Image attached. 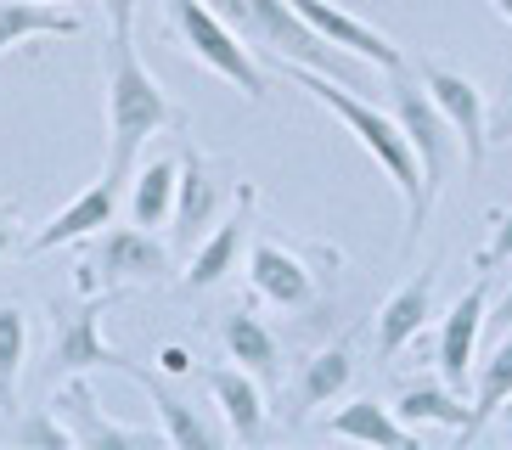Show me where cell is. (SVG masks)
Segmentation results:
<instances>
[{
  "mask_svg": "<svg viewBox=\"0 0 512 450\" xmlns=\"http://www.w3.org/2000/svg\"><path fill=\"white\" fill-rule=\"evenodd\" d=\"M17 248H23V225H17V203H6V197H0V265H6V259L17 254Z\"/></svg>",
  "mask_w": 512,
  "mask_h": 450,
  "instance_id": "cell-30",
  "label": "cell"
},
{
  "mask_svg": "<svg viewBox=\"0 0 512 450\" xmlns=\"http://www.w3.org/2000/svg\"><path fill=\"white\" fill-rule=\"evenodd\" d=\"M327 434L355 439V445H377V450H417V428H406V422L394 417V405L372 400V394L349 400L338 417H327Z\"/></svg>",
  "mask_w": 512,
  "mask_h": 450,
  "instance_id": "cell-21",
  "label": "cell"
},
{
  "mask_svg": "<svg viewBox=\"0 0 512 450\" xmlns=\"http://www.w3.org/2000/svg\"><path fill=\"white\" fill-rule=\"evenodd\" d=\"M467 411H473V405H462V389H451L445 377H439V383L417 377V383H406L400 400H394V417L406 422V428H451V434H462Z\"/></svg>",
  "mask_w": 512,
  "mask_h": 450,
  "instance_id": "cell-23",
  "label": "cell"
},
{
  "mask_svg": "<svg viewBox=\"0 0 512 450\" xmlns=\"http://www.w3.org/2000/svg\"><path fill=\"white\" fill-rule=\"evenodd\" d=\"M512 394V327H501V344L490 349V360H479V372H473V411H467V428L456 439H479L496 417V405Z\"/></svg>",
  "mask_w": 512,
  "mask_h": 450,
  "instance_id": "cell-24",
  "label": "cell"
},
{
  "mask_svg": "<svg viewBox=\"0 0 512 450\" xmlns=\"http://www.w3.org/2000/svg\"><path fill=\"white\" fill-rule=\"evenodd\" d=\"M85 29L68 6H46V0H0V57L17 51L23 40H74Z\"/></svg>",
  "mask_w": 512,
  "mask_h": 450,
  "instance_id": "cell-22",
  "label": "cell"
},
{
  "mask_svg": "<svg viewBox=\"0 0 512 450\" xmlns=\"http://www.w3.org/2000/svg\"><path fill=\"white\" fill-rule=\"evenodd\" d=\"M282 74L293 79V85H299L304 96H316V102L327 107L332 119L344 124V130L355 135V141H361L366 152H372V164L394 180V192L406 197V248H417V237H422V225H428V214H434V203H428V192H422L417 152H411L406 130L394 124V113L372 107L366 96H355L349 85H338L332 74H316V68H299V62H282Z\"/></svg>",
  "mask_w": 512,
  "mask_h": 450,
  "instance_id": "cell-2",
  "label": "cell"
},
{
  "mask_svg": "<svg viewBox=\"0 0 512 450\" xmlns=\"http://www.w3.org/2000/svg\"><path fill=\"white\" fill-rule=\"evenodd\" d=\"M349 383H355V344H349V338H332V344L310 349V355L299 360V377H293V405H287V422L299 428L316 405L338 400Z\"/></svg>",
  "mask_w": 512,
  "mask_h": 450,
  "instance_id": "cell-18",
  "label": "cell"
},
{
  "mask_svg": "<svg viewBox=\"0 0 512 450\" xmlns=\"http://www.w3.org/2000/svg\"><path fill=\"white\" fill-rule=\"evenodd\" d=\"M46 6H74V0H46Z\"/></svg>",
  "mask_w": 512,
  "mask_h": 450,
  "instance_id": "cell-36",
  "label": "cell"
},
{
  "mask_svg": "<svg viewBox=\"0 0 512 450\" xmlns=\"http://www.w3.org/2000/svg\"><path fill=\"white\" fill-rule=\"evenodd\" d=\"M490 6H496V17H507V23H512V0H490Z\"/></svg>",
  "mask_w": 512,
  "mask_h": 450,
  "instance_id": "cell-35",
  "label": "cell"
},
{
  "mask_svg": "<svg viewBox=\"0 0 512 450\" xmlns=\"http://www.w3.org/2000/svg\"><path fill=\"white\" fill-rule=\"evenodd\" d=\"M164 17H169L175 45H181L192 62H203L209 74H220L226 85H237L248 102H265V96H271V79H265L259 57L226 29V17L214 12L209 0H164Z\"/></svg>",
  "mask_w": 512,
  "mask_h": 450,
  "instance_id": "cell-5",
  "label": "cell"
},
{
  "mask_svg": "<svg viewBox=\"0 0 512 450\" xmlns=\"http://www.w3.org/2000/svg\"><path fill=\"white\" fill-rule=\"evenodd\" d=\"M102 74H107V169L102 175L113 180V186H124L141 164V147H147L158 130H181L186 113L169 102V90L147 74V62H141V51H136V23H113Z\"/></svg>",
  "mask_w": 512,
  "mask_h": 450,
  "instance_id": "cell-1",
  "label": "cell"
},
{
  "mask_svg": "<svg viewBox=\"0 0 512 450\" xmlns=\"http://www.w3.org/2000/svg\"><path fill=\"white\" fill-rule=\"evenodd\" d=\"M321 254H304L282 237H254L248 248V293L271 310H287V315H304L321 304V270H316Z\"/></svg>",
  "mask_w": 512,
  "mask_h": 450,
  "instance_id": "cell-7",
  "label": "cell"
},
{
  "mask_svg": "<svg viewBox=\"0 0 512 450\" xmlns=\"http://www.w3.org/2000/svg\"><path fill=\"white\" fill-rule=\"evenodd\" d=\"M175 175H181V164H175V158L136 164V180H130V220L147 225V231L169 225V209H175Z\"/></svg>",
  "mask_w": 512,
  "mask_h": 450,
  "instance_id": "cell-25",
  "label": "cell"
},
{
  "mask_svg": "<svg viewBox=\"0 0 512 450\" xmlns=\"http://www.w3.org/2000/svg\"><path fill=\"white\" fill-rule=\"evenodd\" d=\"M169 270H175V259H169V248L158 242V231H147V225H136V220L102 225V231H91V248H85L79 265H74V287L85 299H119L130 287L164 282Z\"/></svg>",
  "mask_w": 512,
  "mask_h": 450,
  "instance_id": "cell-4",
  "label": "cell"
},
{
  "mask_svg": "<svg viewBox=\"0 0 512 450\" xmlns=\"http://www.w3.org/2000/svg\"><path fill=\"white\" fill-rule=\"evenodd\" d=\"M214 332H220L226 355L237 360L242 372H254L265 389H276V383H282V338H276V332L265 327L254 310H226Z\"/></svg>",
  "mask_w": 512,
  "mask_h": 450,
  "instance_id": "cell-19",
  "label": "cell"
},
{
  "mask_svg": "<svg viewBox=\"0 0 512 450\" xmlns=\"http://www.w3.org/2000/svg\"><path fill=\"white\" fill-rule=\"evenodd\" d=\"M102 304L107 299H85L79 293L74 304L57 299L51 304V372L68 377V372H130L136 360L113 349L102 338Z\"/></svg>",
  "mask_w": 512,
  "mask_h": 450,
  "instance_id": "cell-8",
  "label": "cell"
},
{
  "mask_svg": "<svg viewBox=\"0 0 512 450\" xmlns=\"http://www.w3.org/2000/svg\"><path fill=\"white\" fill-rule=\"evenodd\" d=\"M496 265H512V209H490V237L473 254V270H484V276Z\"/></svg>",
  "mask_w": 512,
  "mask_h": 450,
  "instance_id": "cell-28",
  "label": "cell"
},
{
  "mask_svg": "<svg viewBox=\"0 0 512 450\" xmlns=\"http://www.w3.org/2000/svg\"><path fill=\"white\" fill-rule=\"evenodd\" d=\"M220 197H226V180H220V164L203 158L197 147L181 152V175H175V209H169V231L181 248H192L203 231L220 214Z\"/></svg>",
  "mask_w": 512,
  "mask_h": 450,
  "instance_id": "cell-14",
  "label": "cell"
},
{
  "mask_svg": "<svg viewBox=\"0 0 512 450\" xmlns=\"http://www.w3.org/2000/svg\"><path fill=\"white\" fill-rule=\"evenodd\" d=\"M107 17H113V23H136V0H113V12Z\"/></svg>",
  "mask_w": 512,
  "mask_h": 450,
  "instance_id": "cell-33",
  "label": "cell"
},
{
  "mask_svg": "<svg viewBox=\"0 0 512 450\" xmlns=\"http://www.w3.org/2000/svg\"><path fill=\"white\" fill-rule=\"evenodd\" d=\"M113 214H119V186H113V180L102 175V180H91V186H85V192H79L74 203H68V209H57V214H51V220H46V225H40V231L29 237V248H23V254H29V259H40V254H51V248L85 242L91 231L113 225Z\"/></svg>",
  "mask_w": 512,
  "mask_h": 450,
  "instance_id": "cell-17",
  "label": "cell"
},
{
  "mask_svg": "<svg viewBox=\"0 0 512 450\" xmlns=\"http://www.w3.org/2000/svg\"><path fill=\"white\" fill-rule=\"evenodd\" d=\"M17 445H34V450H74V434H68V422L51 411V405H34L29 417L12 428Z\"/></svg>",
  "mask_w": 512,
  "mask_h": 450,
  "instance_id": "cell-27",
  "label": "cell"
},
{
  "mask_svg": "<svg viewBox=\"0 0 512 450\" xmlns=\"http://www.w3.org/2000/svg\"><path fill=\"white\" fill-rule=\"evenodd\" d=\"M496 327H512V287L501 293V304H496Z\"/></svg>",
  "mask_w": 512,
  "mask_h": 450,
  "instance_id": "cell-34",
  "label": "cell"
},
{
  "mask_svg": "<svg viewBox=\"0 0 512 450\" xmlns=\"http://www.w3.org/2000/svg\"><path fill=\"white\" fill-rule=\"evenodd\" d=\"M490 422H496V428H501V439H507V445H512V394H507V400L496 405V417H490Z\"/></svg>",
  "mask_w": 512,
  "mask_h": 450,
  "instance_id": "cell-32",
  "label": "cell"
},
{
  "mask_svg": "<svg viewBox=\"0 0 512 450\" xmlns=\"http://www.w3.org/2000/svg\"><path fill=\"white\" fill-rule=\"evenodd\" d=\"M434 287H439V270L422 265L411 282H400L389 299H383V310H377V332H372L377 360H394L422 327H428V315H434Z\"/></svg>",
  "mask_w": 512,
  "mask_h": 450,
  "instance_id": "cell-16",
  "label": "cell"
},
{
  "mask_svg": "<svg viewBox=\"0 0 512 450\" xmlns=\"http://www.w3.org/2000/svg\"><path fill=\"white\" fill-rule=\"evenodd\" d=\"M130 377H136L141 389H147V400H152V417H158V434H164V445H175V450H220L226 445V428H214L197 405H186L181 394H169L158 377H147V372H136L130 366Z\"/></svg>",
  "mask_w": 512,
  "mask_h": 450,
  "instance_id": "cell-20",
  "label": "cell"
},
{
  "mask_svg": "<svg viewBox=\"0 0 512 450\" xmlns=\"http://www.w3.org/2000/svg\"><path fill=\"white\" fill-rule=\"evenodd\" d=\"M102 6H107V12H113V0H102Z\"/></svg>",
  "mask_w": 512,
  "mask_h": 450,
  "instance_id": "cell-37",
  "label": "cell"
},
{
  "mask_svg": "<svg viewBox=\"0 0 512 450\" xmlns=\"http://www.w3.org/2000/svg\"><path fill=\"white\" fill-rule=\"evenodd\" d=\"M158 372H164V377H186V372H192L186 344H164V349H158Z\"/></svg>",
  "mask_w": 512,
  "mask_h": 450,
  "instance_id": "cell-31",
  "label": "cell"
},
{
  "mask_svg": "<svg viewBox=\"0 0 512 450\" xmlns=\"http://www.w3.org/2000/svg\"><path fill=\"white\" fill-rule=\"evenodd\" d=\"M293 12H299L304 23H310V29H316L327 45L349 51L355 62H372V68H383V74H394V68H406V57H400V45H394L383 29L361 23L355 12H344L338 0H293Z\"/></svg>",
  "mask_w": 512,
  "mask_h": 450,
  "instance_id": "cell-13",
  "label": "cell"
},
{
  "mask_svg": "<svg viewBox=\"0 0 512 450\" xmlns=\"http://www.w3.org/2000/svg\"><path fill=\"white\" fill-rule=\"evenodd\" d=\"M484 135H490V147H512V74L501 79L496 102L484 107Z\"/></svg>",
  "mask_w": 512,
  "mask_h": 450,
  "instance_id": "cell-29",
  "label": "cell"
},
{
  "mask_svg": "<svg viewBox=\"0 0 512 450\" xmlns=\"http://www.w3.org/2000/svg\"><path fill=\"white\" fill-rule=\"evenodd\" d=\"M214 12L226 17V29L237 34L248 51L276 62H299V68H316V74H332L338 85L361 90V68L349 62V51L327 45L299 12L293 0H209Z\"/></svg>",
  "mask_w": 512,
  "mask_h": 450,
  "instance_id": "cell-3",
  "label": "cell"
},
{
  "mask_svg": "<svg viewBox=\"0 0 512 450\" xmlns=\"http://www.w3.org/2000/svg\"><path fill=\"white\" fill-rule=\"evenodd\" d=\"M389 79H394V85H389V113H394V124L406 130L411 152H417L428 203H439L445 175H451V158H456V130L445 124V113L434 107V96L422 90V79L411 74V68H394Z\"/></svg>",
  "mask_w": 512,
  "mask_h": 450,
  "instance_id": "cell-6",
  "label": "cell"
},
{
  "mask_svg": "<svg viewBox=\"0 0 512 450\" xmlns=\"http://www.w3.org/2000/svg\"><path fill=\"white\" fill-rule=\"evenodd\" d=\"M51 411L68 422L79 450H147V445H164V434H147V428H124V422H107L102 405H96V389L85 383V372H68L57 377L51 389Z\"/></svg>",
  "mask_w": 512,
  "mask_h": 450,
  "instance_id": "cell-9",
  "label": "cell"
},
{
  "mask_svg": "<svg viewBox=\"0 0 512 450\" xmlns=\"http://www.w3.org/2000/svg\"><path fill=\"white\" fill-rule=\"evenodd\" d=\"M254 209H259V192L242 180V186H237V209L214 225V231H203V237L192 242V254H186L181 282L192 287V293H203V287H220L231 270L242 265V248H248V237H254Z\"/></svg>",
  "mask_w": 512,
  "mask_h": 450,
  "instance_id": "cell-11",
  "label": "cell"
},
{
  "mask_svg": "<svg viewBox=\"0 0 512 450\" xmlns=\"http://www.w3.org/2000/svg\"><path fill=\"white\" fill-rule=\"evenodd\" d=\"M23 360H29V315L23 304H0V417H17Z\"/></svg>",
  "mask_w": 512,
  "mask_h": 450,
  "instance_id": "cell-26",
  "label": "cell"
},
{
  "mask_svg": "<svg viewBox=\"0 0 512 450\" xmlns=\"http://www.w3.org/2000/svg\"><path fill=\"white\" fill-rule=\"evenodd\" d=\"M203 383H209L214 405L226 417V439H237V445H265V434H271L265 383L254 372H242V366H214V372H203Z\"/></svg>",
  "mask_w": 512,
  "mask_h": 450,
  "instance_id": "cell-15",
  "label": "cell"
},
{
  "mask_svg": "<svg viewBox=\"0 0 512 450\" xmlns=\"http://www.w3.org/2000/svg\"><path fill=\"white\" fill-rule=\"evenodd\" d=\"M484 321H490V276L479 270V282H473L462 299L445 310V321H439V338H434L439 377H445L451 389H473V355H479Z\"/></svg>",
  "mask_w": 512,
  "mask_h": 450,
  "instance_id": "cell-12",
  "label": "cell"
},
{
  "mask_svg": "<svg viewBox=\"0 0 512 450\" xmlns=\"http://www.w3.org/2000/svg\"><path fill=\"white\" fill-rule=\"evenodd\" d=\"M422 90L434 96V107L445 113V124L462 141V164L479 175L484 158H490V135H484V90L462 74V68H445V62H417Z\"/></svg>",
  "mask_w": 512,
  "mask_h": 450,
  "instance_id": "cell-10",
  "label": "cell"
}]
</instances>
